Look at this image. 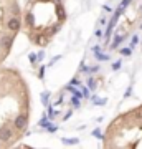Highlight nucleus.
Returning a JSON list of instances; mask_svg holds the SVG:
<instances>
[{
    "instance_id": "f257e3e1",
    "label": "nucleus",
    "mask_w": 142,
    "mask_h": 149,
    "mask_svg": "<svg viewBox=\"0 0 142 149\" xmlns=\"http://www.w3.org/2000/svg\"><path fill=\"white\" fill-rule=\"evenodd\" d=\"M13 126H15L18 131H25L26 126H28V116H26V113H18L13 119Z\"/></svg>"
},
{
    "instance_id": "f03ea898",
    "label": "nucleus",
    "mask_w": 142,
    "mask_h": 149,
    "mask_svg": "<svg viewBox=\"0 0 142 149\" xmlns=\"http://www.w3.org/2000/svg\"><path fill=\"white\" fill-rule=\"evenodd\" d=\"M122 12H124V8H122V7H119V8H117V10L114 12V17L111 18V23L107 25V30H106V38H107V40L111 38V33H112V28H114V25H116L117 18H119V15H121Z\"/></svg>"
},
{
    "instance_id": "7ed1b4c3",
    "label": "nucleus",
    "mask_w": 142,
    "mask_h": 149,
    "mask_svg": "<svg viewBox=\"0 0 142 149\" xmlns=\"http://www.w3.org/2000/svg\"><path fill=\"white\" fill-rule=\"evenodd\" d=\"M13 139V131H12L8 126H2L0 128V141L5 144V143H8V141H12Z\"/></svg>"
},
{
    "instance_id": "20e7f679",
    "label": "nucleus",
    "mask_w": 142,
    "mask_h": 149,
    "mask_svg": "<svg viewBox=\"0 0 142 149\" xmlns=\"http://www.w3.org/2000/svg\"><path fill=\"white\" fill-rule=\"evenodd\" d=\"M7 28H8L10 32H18V30H20V20L17 18V15H13L10 20L7 22Z\"/></svg>"
},
{
    "instance_id": "39448f33",
    "label": "nucleus",
    "mask_w": 142,
    "mask_h": 149,
    "mask_svg": "<svg viewBox=\"0 0 142 149\" xmlns=\"http://www.w3.org/2000/svg\"><path fill=\"white\" fill-rule=\"evenodd\" d=\"M56 13H58V18L61 22L66 20V12H64V8H63V5H61V3H58V5H56Z\"/></svg>"
},
{
    "instance_id": "423d86ee",
    "label": "nucleus",
    "mask_w": 142,
    "mask_h": 149,
    "mask_svg": "<svg viewBox=\"0 0 142 149\" xmlns=\"http://www.w3.org/2000/svg\"><path fill=\"white\" fill-rule=\"evenodd\" d=\"M35 42H37L38 45H45V43H46V38H45V33H38L37 37H35Z\"/></svg>"
},
{
    "instance_id": "0eeeda50",
    "label": "nucleus",
    "mask_w": 142,
    "mask_h": 149,
    "mask_svg": "<svg viewBox=\"0 0 142 149\" xmlns=\"http://www.w3.org/2000/svg\"><path fill=\"white\" fill-rule=\"evenodd\" d=\"M124 38H126V35H124V37H122V35H117V37L114 38V42H112V45H111V50H114V48H116L117 45H119V43H121L122 40H124Z\"/></svg>"
},
{
    "instance_id": "6e6552de",
    "label": "nucleus",
    "mask_w": 142,
    "mask_h": 149,
    "mask_svg": "<svg viewBox=\"0 0 142 149\" xmlns=\"http://www.w3.org/2000/svg\"><path fill=\"white\" fill-rule=\"evenodd\" d=\"M58 30H60V25H53V27H50L46 30V35H50V37H51V35H55Z\"/></svg>"
},
{
    "instance_id": "1a4fd4ad",
    "label": "nucleus",
    "mask_w": 142,
    "mask_h": 149,
    "mask_svg": "<svg viewBox=\"0 0 142 149\" xmlns=\"http://www.w3.org/2000/svg\"><path fill=\"white\" fill-rule=\"evenodd\" d=\"M64 144H78L79 143V139H76V138H73V139H69V138H63L61 139Z\"/></svg>"
},
{
    "instance_id": "9d476101",
    "label": "nucleus",
    "mask_w": 142,
    "mask_h": 149,
    "mask_svg": "<svg viewBox=\"0 0 142 149\" xmlns=\"http://www.w3.org/2000/svg\"><path fill=\"white\" fill-rule=\"evenodd\" d=\"M50 124H51V123L48 121V118H42V119H40V126H42V128L48 129V126H50Z\"/></svg>"
},
{
    "instance_id": "9b49d317",
    "label": "nucleus",
    "mask_w": 142,
    "mask_h": 149,
    "mask_svg": "<svg viewBox=\"0 0 142 149\" xmlns=\"http://www.w3.org/2000/svg\"><path fill=\"white\" fill-rule=\"evenodd\" d=\"M93 103H94V104H101V106H104V104H106V100H103V98H98V96H94V98H93Z\"/></svg>"
},
{
    "instance_id": "f8f14e48",
    "label": "nucleus",
    "mask_w": 142,
    "mask_h": 149,
    "mask_svg": "<svg viewBox=\"0 0 142 149\" xmlns=\"http://www.w3.org/2000/svg\"><path fill=\"white\" fill-rule=\"evenodd\" d=\"M10 12L13 13V15H18V13H20V7L17 5V3H13V5H12V8H10Z\"/></svg>"
},
{
    "instance_id": "ddd939ff",
    "label": "nucleus",
    "mask_w": 142,
    "mask_h": 149,
    "mask_svg": "<svg viewBox=\"0 0 142 149\" xmlns=\"http://www.w3.org/2000/svg\"><path fill=\"white\" fill-rule=\"evenodd\" d=\"M38 55H35V53H30V55H28V60H30V63H32V65H35V63H37V61H38Z\"/></svg>"
},
{
    "instance_id": "4468645a",
    "label": "nucleus",
    "mask_w": 142,
    "mask_h": 149,
    "mask_svg": "<svg viewBox=\"0 0 142 149\" xmlns=\"http://www.w3.org/2000/svg\"><path fill=\"white\" fill-rule=\"evenodd\" d=\"M96 56H98V60H101V61H106V60H109V56L107 55H104V53H96Z\"/></svg>"
},
{
    "instance_id": "2eb2a0df",
    "label": "nucleus",
    "mask_w": 142,
    "mask_h": 149,
    "mask_svg": "<svg viewBox=\"0 0 142 149\" xmlns=\"http://www.w3.org/2000/svg\"><path fill=\"white\" fill-rule=\"evenodd\" d=\"M131 52H132L131 47H129V48H122V50H121V55H124V56H129V55H131Z\"/></svg>"
},
{
    "instance_id": "dca6fc26",
    "label": "nucleus",
    "mask_w": 142,
    "mask_h": 149,
    "mask_svg": "<svg viewBox=\"0 0 142 149\" xmlns=\"http://www.w3.org/2000/svg\"><path fill=\"white\" fill-rule=\"evenodd\" d=\"M93 136H94V138H98V139H104V136L101 134L99 129H94V131H93Z\"/></svg>"
},
{
    "instance_id": "f3484780",
    "label": "nucleus",
    "mask_w": 142,
    "mask_h": 149,
    "mask_svg": "<svg viewBox=\"0 0 142 149\" xmlns=\"http://www.w3.org/2000/svg\"><path fill=\"white\" fill-rule=\"evenodd\" d=\"M48 96H50V93H43L42 95V101H43L45 106H48Z\"/></svg>"
},
{
    "instance_id": "a211bd4d",
    "label": "nucleus",
    "mask_w": 142,
    "mask_h": 149,
    "mask_svg": "<svg viewBox=\"0 0 142 149\" xmlns=\"http://www.w3.org/2000/svg\"><path fill=\"white\" fill-rule=\"evenodd\" d=\"M137 43H139V37H137V35H134V37H132V40H131V48H134Z\"/></svg>"
},
{
    "instance_id": "6ab92c4d",
    "label": "nucleus",
    "mask_w": 142,
    "mask_h": 149,
    "mask_svg": "<svg viewBox=\"0 0 142 149\" xmlns=\"http://www.w3.org/2000/svg\"><path fill=\"white\" fill-rule=\"evenodd\" d=\"M88 85H89L91 90H94V88H96V81H94V78H89V80H88Z\"/></svg>"
},
{
    "instance_id": "aec40b11",
    "label": "nucleus",
    "mask_w": 142,
    "mask_h": 149,
    "mask_svg": "<svg viewBox=\"0 0 142 149\" xmlns=\"http://www.w3.org/2000/svg\"><path fill=\"white\" fill-rule=\"evenodd\" d=\"M26 23H28V25H33V15L32 13H26Z\"/></svg>"
},
{
    "instance_id": "412c9836",
    "label": "nucleus",
    "mask_w": 142,
    "mask_h": 149,
    "mask_svg": "<svg viewBox=\"0 0 142 149\" xmlns=\"http://www.w3.org/2000/svg\"><path fill=\"white\" fill-rule=\"evenodd\" d=\"M48 131H50V133H56V131H58V126H55V124H50V126H48Z\"/></svg>"
},
{
    "instance_id": "4be33fe9",
    "label": "nucleus",
    "mask_w": 142,
    "mask_h": 149,
    "mask_svg": "<svg viewBox=\"0 0 142 149\" xmlns=\"http://www.w3.org/2000/svg\"><path fill=\"white\" fill-rule=\"evenodd\" d=\"M73 106L74 108L79 106V96H74V98H73Z\"/></svg>"
},
{
    "instance_id": "5701e85b",
    "label": "nucleus",
    "mask_w": 142,
    "mask_h": 149,
    "mask_svg": "<svg viewBox=\"0 0 142 149\" xmlns=\"http://www.w3.org/2000/svg\"><path fill=\"white\" fill-rule=\"evenodd\" d=\"M129 3H131V0H122V2H121V7H122V8H126Z\"/></svg>"
},
{
    "instance_id": "b1692460",
    "label": "nucleus",
    "mask_w": 142,
    "mask_h": 149,
    "mask_svg": "<svg viewBox=\"0 0 142 149\" xmlns=\"http://www.w3.org/2000/svg\"><path fill=\"white\" fill-rule=\"evenodd\" d=\"M81 91H83V95H84V98H88V96H89V91L86 90V88H84V86H81Z\"/></svg>"
},
{
    "instance_id": "393cba45",
    "label": "nucleus",
    "mask_w": 142,
    "mask_h": 149,
    "mask_svg": "<svg viewBox=\"0 0 142 149\" xmlns=\"http://www.w3.org/2000/svg\"><path fill=\"white\" fill-rule=\"evenodd\" d=\"M119 66H121V61H116V63L112 65V68L114 70H119Z\"/></svg>"
},
{
    "instance_id": "a878e982",
    "label": "nucleus",
    "mask_w": 142,
    "mask_h": 149,
    "mask_svg": "<svg viewBox=\"0 0 142 149\" xmlns=\"http://www.w3.org/2000/svg\"><path fill=\"white\" fill-rule=\"evenodd\" d=\"M43 76H45V66L40 68V78H43Z\"/></svg>"
},
{
    "instance_id": "bb28decb",
    "label": "nucleus",
    "mask_w": 142,
    "mask_h": 149,
    "mask_svg": "<svg viewBox=\"0 0 142 149\" xmlns=\"http://www.w3.org/2000/svg\"><path fill=\"white\" fill-rule=\"evenodd\" d=\"M93 52H94V53H99V52H101V47H93Z\"/></svg>"
},
{
    "instance_id": "cd10ccee",
    "label": "nucleus",
    "mask_w": 142,
    "mask_h": 149,
    "mask_svg": "<svg viewBox=\"0 0 142 149\" xmlns=\"http://www.w3.org/2000/svg\"><path fill=\"white\" fill-rule=\"evenodd\" d=\"M69 85H79V81L74 78V80H71V83H69Z\"/></svg>"
},
{
    "instance_id": "c85d7f7f",
    "label": "nucleus",
    "mask_w": 142,
    "mask_h": 149,
    "mask_svg": "<svg viewBox=\"0 0 142 149\" xmlns=\"http://www.w3.org/2000/svg\"><path fill=\"white\" fill-rule=\"evenodd\" d=\"M71 114H73V111H68V113H66V116H64V119H69V116H71Z\"/></svg>"
},
{
    "instance_id": "c756f323",
    "label": "nucleus",
    "mask_w": 142,
    "mask_h": 149,
    "mask_svg": "<svg viewBox=\"0 0 142 149\" xmlns=\"http://www.w3.org/2000/svg\"><path fill=\"white\" fill-rule=\"evenodd\" d=\"M43 56H45V53H43V52H40V53H38V60H43Z\"/></svg>"
},
{
    "instance_id": "7c9ffc66",
    "label": "nucleus",
    "mask_w": 142,
    "mask_h": 149,
    "mask_svg": "<svg viewBox=\"0 0 142 149\" xmlns=\"http://www.w3.org/2000/svg\"><path fill=\"white\" fill-rule=\"evenodd\" d=\"M96 37H103V32L101 30H96Z\"/></svg>"
},
{
    "instance_id": "2f4dec72",
    "label": "nucleus",
    "mask_w": 142,
    "mask_h": 149,
    "mask_svg": "<svg viewBox=\"0 0 142 149\" xmlns=\"http://www.w3.org/2000/svg\"><path fill=\"white\" fill-rule=\"evenodd\" d=\"M55 2H58V3H60V2H61V0H55Z\"/></svg>"
},
{
    "instance_id": "473e14b6",
    "label": "nucleus",
    "mask_w": 142,
    "mask_h": 149,
    "mask_svg": "<svg viewBox=\"0 0 142 149\" xmlns=\"http://www.w3.org/2000/svg\"><path fill=\"white\" fill-rule=\"evenodd\" d=\"M141 28H142V25H141Z\"/></svg>"
}]
</instances>
